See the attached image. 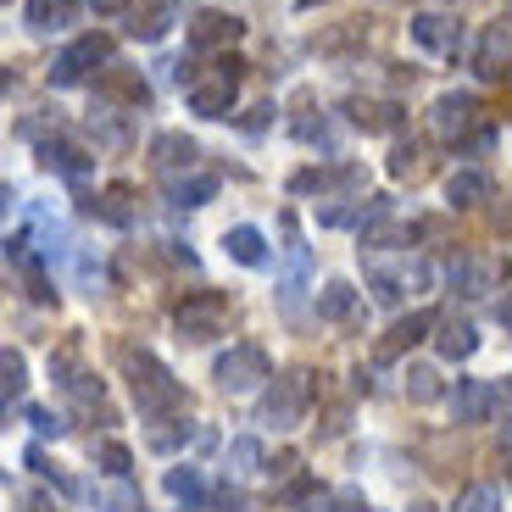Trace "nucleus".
Segmentation results:
<instances>
[{
	"label": "nucleus",
	"mask_w": 512,
	"mask_h": 512,
	"mask_svg": "<svg viewBox=\"0 0 512 512\" xmlns=\"http://www.w3.org/2000/svg\"><path fill=\"white\" fill-rule=\"evenodd\" d=\"M28 468H34V474H45L56 490H62V496H84V490H78L73 479H67L62 468H56V462H45V451H28Z\"/></svg>",
	"instance_id": "obj_34"
},
{
	"label": "nucleus",
	"mask_w": 512,
	"mask_h": 512,
	"mask_svg": "<svg viewBox=\"0 0 512 512\" xmlns=\"http://www.w3.org/2000/svg\"><path fill=\"white\" fill-rule=\"evenodd\" d=\"M167 496L184 501V507H201V501H206L201 468H167Z\"/></svg>",
	"instance_id": "obj_25"
},
{
	"label": "nucleus",
	"mask_w": 512,
	"mask_h": 512,
	"mask_svg": "<svg viewBox=\"0 0 512 512\" xmlns=\"http://www.w3.org/2000/svg\"><path fill=\"white\" fill-rule=\"evenodd\" d=\"M223 251H229L240 268H262V262H268V240H262V229H251V223L223 234Z\"/></svg>",
	"instance_id": "obj_17"
},
{
	"label": "nucleus",
	"mask_w": 512,
	"mask_h": 512,
	"mask_svg": "<svg viewBox=\"0 0 512 512\" xmlns=\"http://www.w3.org/2000/svg\"><path fill=\"white\" fill-rule=\"evenodd\" d=\"M195 162H201V145H195L190 134H173V128H167V134L151 140V167L167 173V179H173V173H190Z\"/></svg>",
	"instance_id": "obj_8"
},
{
	"label": "nucleus",
	"mask_w": 512,
	"mask_h": 512,
	"mask_svg": "<svg viewBox=\"0 0 512 512\" xmlns=\"http://www.w3.org/2000/svg\"><path fill=\"white\" fill-rule=\"evenodd\" d=\"M223 468L229 474H262V440H251V435H240V440H229V451H223Z\"/></svg>",
	"instance_id": "obj_24"
},
{
	"label": "nucleus",
	"mask_w": 512,
	"mask_h": 512,
	"mask_svg": "<svg viewBox=\"0 0 512 512\" xmlns=\"http://www.w3.org/2000/svg\"><path fill=\"white\" fill-rule=\"evenodd\" d=\"M501 507H507V501H501L496 485H468V490L457 496V507H451V512H501Z\"/></svg>",
	"instance_id": "obj_29"
},
{
	"label": "nucleus",
	"mask_w": 512,
	"mask_h": 512,
	"mask_svg": "<svg viewBox=\"0 0 512 512\" xmlns=\"http://www.w3.org/2000/svg\"><path fill=\"white\" fill-rule=\"evenodd\" d=\"M390 173H396V179H418L423 173V156H418V145H396V156H390Z\"/></svg>",
	"instance_id": "obj_35"
},
{
	"label": "nucleus",
	"mask_w": 512,
	"mask_h": 512,
	"mask_svg": "<svg viewBox=\"0 0 512 512\" xmlns=\"http://www.w3.org/2000/svg\"><path fill=\"white\" fill-rule=\"evenodd\" d=\"M351 312H357V290H351L346 279H329V284L318 290V318H323V323H346Z\"/></svg>",
	"instance_id": "obj_20"
},
{
	"label": "nucleus",
	"mask_w": 512,
	"mask_h": 512,
	"mask_svg": "<svg viewBox=\"0 0 512 512\" xmlns=\"http://www.w3.org/2000/svg\"><path fill=\"white\" fill-rule=\"evenodd\" d=\"M240 34H245L240 17H229V12H201V17H195V28H190V45H195V51H218V45H234Z\"/></svg>",
	"instance_id": "obj_10"
},
{
	"label": "nucleus",
	"mask_w": 512,
	"mask_h": 512,
	"mask_svg": "<svg viewBox=\"0 0 512 512\" xmlns=\"http://www.w3.org/2000/svg\"><path fill=\"white\" fill-rule=\"evenodd\" d=\"M0 6H6V0H0Z\"/></svg>",
	"instance_id": "obj_41"
},
{
	"label": "nucleus",
	"mask_w": 512,
	"mask_h": 512,
	"mask_svg": "<svg viewBox=\"0 0 512 512\" xmlns=\"http://www.w3.org/2000/svg\"><path fill=\"white\" fill-rule=\"evenodd\" d=\"M212 195H218V179H212V173H190V179L167 184V201L173 206H206Z\"/></svg>",
	"instance_id": "obj_22"
},
{
	"label": "nucleus",
	"mask_w": 512,
	"mask_h": 512,
	"mask_svg": "<svg viewBox=\"0 0 512 512\" xmlns=\"http://www.w3.org/2000/svg\"><path fill=\"white\" fill-rule=\"evenodd\" d=\"M212 379H218V390H229V396H251L256 384L273 379V362L262 346H229L212 362Z\"/></svg>",
	"instance_id": "obj_3"
},
{
	"label": "nucleus",
	"mask_w": 512,
	"mask_h": 512,
	"mask_svg": "<svg viewBox=\"0 0 512 512\" xmlns=\"http://www.w3.org/2000/svg\"><path fill=\"white\" fill-rule=\"evenodd\" d=\"M368 290H373L379 307H401V284H396V273H390V268H373L368 273Z\"/></svg>",
	"instance_id": "obj_32"
},
{
	"label": "nucleus",
	"mask_w": 512,
	"mask_h": 512,
	"mask_svg": "<svg viewBox=\"0 0 512 512\" xmlns=\"http://www.w3.org/2000/svg\"><path fill=\"white\" fill-rule=\"evenodd\" d=\"M78 0H28V28H39V34H51V28H73L78 23Z\"/></svg>",
	"instance_id": "obj_18"
},
{
	"label": "nucleus",
	"mask_w": 512,
	"mask_h": 512,
	"mask_svg": "<svg viewBox=\"0 0 512 512\" xmlns=\"http://www.w3.org/2000/svg\"><path fill=\"white\" fill-rule=\"evenodd\" d=\"M101 84H106V90H117V101H128V106H145V95H151V90H145V78H134V73H106Z\"/></svg>",
	"instance_id": "obj_31"
},
{
	"label": "nucleus",
	"mask_w": 512,
	"mask_h": 512,
	"mask_svg": "<svg viewBox=\"0 0 512 512\" xmlns=\"http://www.w3.org/2000/svg\"><path fill=\"white\" fill-rule=\"evenodd\" d=\"M28 423H34V429H39V435H67V423L62 418H56V412H45V407H28Z\"/></svg>",
	"instance_id": "obj_38"
},
{
	"label": "nucleus",
	"mask_w": 512,
	"mask_h": 512,
	"mask_svg": "<svg viewBox=\"0 0 512 512\" xmlns=\"http://www.w3.org/2000/svg\"><path fill=\"white\" fill-rule=\"evenodd\" d=\"M223 512H256V507H251L245 496H234V490H229V496H223Z\"/></svg>",
	"instance_id": "obj_39"
},
{
	"label": "nucleus",
	"mask_w": 512,
	"mask_h": 512,
	"mask_svg": "<svg viewBox=\"0 0 512 512\" xmlns=\"http://www.w3.org/2000/svg\"><path fill=\"white\" fill-rule=\"evenodd\" d=\"M490 401H496V384L462 379L457 390H451V423H485L490 418Z\"/></svg>",
	"instance_id": "obj_9"
},
{
	"label": "nucleus",
	"mask_w": 512,
	"mask_h": 512,
	"mask_svg": "<svg viewBox=\"0 0 512 512\" xmlns=\"http://www.w3.org/2000/svg\"><path fill=\"white\" fill-rule=\"evenodd\" d=\"M351 117H357V128H396L401 106H390V101H351Z\"/></svg>",
	"instance_id": "obj_28"
},
{
	"label": "nucleus",
	"mask_w": 512,
	"mask_h": 512,
	"mask_svg": "<svg viewBox=\"0 0 512 512\" xmlns=\"http://www.w3.org/2000/svg\"><path fill=\"white\" fill-rule=\"evenodd\" d=\"M501 67H507V23H496L485 34V45H479V73L501 78Z\"/></svg>",
	"instance_id": "obj_26"
},
{
	"label": "nucleus",
	"mask_w": 512,
	"mask_h": 512,
	"mask_svg": "<svg viewBox=\"0 0 512 512\" xmlns=\"http://www.w3.org/2000/svg\"><path fill=\"white\" fill-rule=\"evenodd\" d=\"M485 195H490V184H485V173H474V167H462V173H451V179H446V201L457 206V212L479 206Z\"/></svg>",
	"instance_id": "obj_21"
},
{
	"label": "nucleus",
	"mask_w": 512,
	"mask_h": 512,
	"mask_svg": "<svg viewBox=\"0 0 512 512\" xmlns=\"http://www.w3.org/2000/svg\"><path fill=\"white\" fill-rule=\"evenodd\" d=\"M101 507L106 512H140V496H134L128 485H117V490H106V496H101Z\"/></svg>",
	"instance_id": "obj_37"
},
{
	"label": "nucleus",
	"mask_w": 512,
	"mask_h": 512,
	"mask_svg": "<svg viewBox=\"0 0 512 512\" xmlns=\"http://www.w3.org/2000/svg\"><path fill=\"white\" fill-rule=\"evenodd\" d=\"M362 245H412V229L407 223H396V218H373V223H362Z\"/></svg>",
	"instance_id": "obj_27"
},
{
	"label": "nucleus",
	"mask_w": 512,
	"mask_h": 512,
	"mask_svg": "<svg viewBox=\"0 0 512 512\" xmlns=\"http://www.w3.org/2000/svg\"><path fill=\"white\" fill-rule=\"evenodd\" d=\"M173 17H179V0H151V6H134L123 28L134 39H162L167 28H173Z\"/></svg>",
	"instance_id": "obj_13"
},
{
	"label": "nucleus",
	"mask_w": 512,
	"mask_h": 512,
	"mask_svg": "<svg viewBox=\"0 0 512 512\" xmlns=\"http://www.w3.org/2000/svg\"><path fill=\"white\" fill-rule=\"evenodd\" d=\"M39 162L51 167V173H62V179H84L90 173V156L78 151L73 140H45L39 145Z\"/></svg>",
	"instance_id": "obj_16"
},
{
	"label": "nucleus",
	"mask_w": 512,
	"mask_h": 512,
	"mask_svg": "<svg viewBox=\"0 0 512 512\" xmlns=\"http://www.w3.org/2000/svg\"><path fill=\"white\" fill-rule=\"evenodd\" d=\"M128 384H134V407H140L151 423L173 418V412L184 407V384L173 379L151 351H128Z\"/></svg>",
	"instance_id": "obj_1"
},
{
	"label": "nucleus",
	"mask_w": 512,
	"mask_h": 512,
	"mask_svg": "<svg viewBox=\"0 0 512 512\" xmlns=\"http://www.w3.org/2000/svg\"><path fill=\"white\" fill-rule=\"evenodd\" d=\"M446 290L462 295V301H474V295L490 290V268H485V262H474V256H451V262H446Z\"/></svg>",
	"instance_id": "obj_14"
},
{
	"label": "nucleus",
	"mask_w": 512,
	"mask_h": 512,
	"mask_svg": "<svg viewBox=\"0 0 512 512\" xmlns=\"http://www.w3.org/2000/svg\"><path fill=\"white\" fill-rule=\"evenodd\" d=\"M95 462H101L112 479H128V468H134V451H128L123 440H101V446H95Z\"/></svg>",
	"instance_id": "obj_30"
},
{
	"label": "nucleus",
	"mask_w": 512,
	"mask_h": 512,
	"mask_svg": "<svg viewBox=\"0 0 512 512\" xmlns=\"http://www.w3.org/2000/svg\"><path fill=\"white\" fill-rule=\"evenodd\" d=\"M307 401H312L307 373H279V379L268 384V396H262V423H273V429H295V423L307 418Z\"/></svg>",
	"instance_id": "obj_4"
},
{
	"label": "nucleus",
	"mask_w": 512,
	"mask_h": 512,
	"mask_svg": "<svg viewBox=\"0 0 512 512\" xmlns=\"http://www.w3.org/2000/svg\"><path fill=\"white\" fill-rule=\"evenodd\" d=\"M435 312H429V307H423V312H407V318H401L396 323V329H390V340H384V346H379V362H396L401 357V351H412V346H418V340H423V334H429V329H435Z\"/></svg>",
	"instance_id": "obj_11"
},
{
	"label": "nucleus",
	"mask_w": 512,
	"mask_h": 512,
	"mask_svg": "<svg viewBox=\"0 0 512 512\" xmlns=\"http://www.w3.org/2000/svg\"><path fill=\"white\" fill-rule=\"evenodd\" d=\"M23 384H28V362H23V351L0 346V412L23 401Z\"/></svg>",
	"instance_id": "obj_19"
},
{
	"label": "nucleus",
	"mask_w": 512,
	"mask_h": 512,
	"mask_svg": "<svg viewBox=\"0 0 512 512\" xmlns=\"http://www.w3.org/2000/svg\"><path fill=\"white\" fill-rule=\"evenodd\" d=\"M407 396H412V401H435V396H440L435 368H407Z\"/></svg>",
	"instance_id": "obj_36"
},
{
	"label": "nucleus",
	"mask_w": 512,
	"mask_h": 512,
	"mask_svg": "<svg viewBox=\"0 0 512 512\" xmlns=\"http://www.w3.org/2000/svg\"><path fill=\"white\" fill-rule=\"evenodd\" d=\"M307 512H362V496L357 490H329V496H312Z\"/></svg>",
	"instance_id": "obj_33"
},
{
	"label": "nucleus",
	"mask_w": 512,
	"mask_h": 512,
	"mask_svg": "<svg viewBox=\"0 0 512 512\" xmlns=\"http://www.w3.org/2000/svg\"><path fill=\"white\" fill-rule=\"evenodd\" d=\"M240 73H245L240 56H218L212 73L190 78V90H184V95H190V112L195 117H229L234 101H240Z\"/></svg>",
	"instance_id": "obj_2"
},
{
	"label": "nucleus",
	"mask_w": 512,
	"mask_h": 512,
	"mask_svg": "<svg viewBox=\"0 0 512 512\" xmlns=\"http://www.w3.org/2000/svg\"><path fill=\"white\" fill-rule=\"evenodd\" d=\"M101 62H112V39L106 34H84L78 45H67L62 56L51 62V84H84L90 78V67H101Z\"/></svg>",
	"instance_id": "obj_5"
},
{
	"label": "nucleus",
	"mask_w": 512,
	"mask_h": 512,
	"mask_svg": "<svg viewBox=\"0 0 512 512\" xmlns=\"http://www.w3.org/2000/svg\"><path fill=\"white\" fill-rule=\"evenodd\" d=\"M474 117H479V101H474V95H468V90H451V95H440V101H435L429 123H435L440 140H462V134L474 128Z\"/></svg>",
	"instance_id": "obj_7"
},
{
	"label": "nucleus",
	"mask_w": 512,
	"mask_h": 512,
	"mask_svg": "<svg viewBox=\"0 0 512 512\" xmlns=\"http://www.w3.org/2000/svg\"><path fill=\"white\" fill-rule=\"evenodd\" d=\"M12 90V67H0V95Z\"/></svg>",
	"instance_id": "obj_40"
},
{
	"label": "nucleus",
	"mask_w": 512,
	"mask_h": 512,
	"mask_svg": "<svg viewBox=\"0 0 512 512\" xmlns=\"http://www.w3.org/2000/svg\"><path fill=\"white\" fill-rule=\"evenodd\" d=\"M190 440H195L190 418H156L151 435H145V446L151 451H179V446H190Z\"/></svg>",
	"instance_id": "obj_23"
},
{
	"label": "nucleus",
	"mask_w": 512,
	"mask_h": 512,
	"mask_svg": "<svg viewBox=\"0 0 512 512\" xmlns=\"http://www.w3.org/2000/svg\"><path fill=\"white\" fill-rule=\"evenodd\" d=\"M223 318H229L223 295H190L173 312V329H179V340H212V334H223Z\"/></svg>",
	"instance_id": "obj_6"
},
{
	"label": "nucleus",
	"mask_w": 512,
	"mask_h": 512,
	"mask_svg": "<svg viewBox=\"0 0 512 512\" xmlns=\"http://www.w3.org/2000/svg\"><path fill=\"white\" fill-rule=\"evenodd\" d=\"M412 39H418L423 51H451L457 45V23L446 12H418L412 17Z\"/></svg>",
	"instance_id": "obj_15"
},
{
	"label": "nucleus",
	"mask_w": 512,
	"mask_h": 512,
	"mask_svg": "<svg viewBox=\"0 0 512 512\" xmlns=\"http://www.w3.org/2000/svg\"><path fill=\"white\" fill-rule=\"evenodd\" d=\"M435 346L446 362H468L479 351V329L468 318H446V323H435Z\"/></svg>",
	"instance_id": "obj_12"
}]
</instances>
